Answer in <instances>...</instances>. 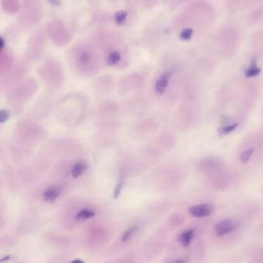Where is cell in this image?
I'll return each mask as SVG.
<instances>
[{
  "label": "cell",
  "mask_w": 263,
  "mask_h": 263,
  "mask_svg": "<svg viewBox=\"0 0 263 263\" xmlns=\"http://www.w3.org/2000/svg\"><path fill=\"white\" fill-rule=\"evenodd\" d=\"M216 19L213 7L207 1L199 0L189 4L174 17V29L181 31L183 29H204L212 25Z\"/></svg>",
  "instance_id": "cell-1"
},
{
  "label": "cell",
  "mask_w": 263,
  "mask_h": 263,
  "mask_svg": "<svg viewBox=\"0 0 263 263\" xmlns=\"http://www.w3.org/2000/svg\"><path fill=\"white\" fill-rule=\"evenodd\" d=\"M43 16L42 0H22V9L17 22L23 29H32L41 22Z\"/></svg>",
  "instance_id": "cell-2"
},
{
  "label": "cell",
  "mask_w": 263,
  "mask_h": 263,
  "mask_svg": "<svg viewBox=\"0 0 263 263\" xmlns=\"http://www.w3.org/2000/svg\"><path fill=\"white\" fill-rule=\"evenodd\" d=\"M47 38L45 29H37L31 33L25 51V56L28 61L36 62L41 58L46 50Z\"/></svg>",
  "instance_id": "cell-3"
},
{
  "label": "cell",
  "mask_w": 263,
  "mask_h": 263,
  "mask_svg": "<svg viewBox=\"0 0 263 263\" xmlns=\"http://www.w3.org/2000/svg\"><path fill=\"white\" fill-rule=\"evenodd\" d=\"M46 36L55 46H63L71 41V32L66 22L60 19H54L47 24Z\"/></svg>",
  "instance_id": "cell-4"
},
{
  "label": "cell",
  "mask_w": 263,
  "mask_h": 263,
  "mask_svg": "<svg viewBox=\"0 0 263 263\" xmlns=\"http://www.w3.org/2000/svg\"><path fill=\"white\" fill-rule=\"evenodd\" d=\"M72 55L78 66L86 67L95 60V54L94 48L88 42H79L73 46Z\"/></svg>",
  "instance_id": "cell-5"
},
{
  "label": "cell",
  "mask_w": 263,
  "mask_h": 263,
  "mask_svg": "<svg viewBox=\"0 0 263 263\" xmlns=\"http://www.w3.org/2000/svg\"><path fill=\"white\" fill-rule=\"evenodd\" d=\"M35 82H33V79H29L28 80L22 82L19 85H17V87L11 92L10 102L23 103L27 102L28 99H31L33 96V94L35 92Z\"/></svg>",
  "instance_id": "cell-6"
},
{
  "label": "cell",
  "mask_w": 263,
  "mask_h": 263,
  "mask_svg": "<svg viewBox=\"0 0 263 263\" xmlns=\"http://www.w3.org/2000/svg\"><path fill=\"white\" fill-rule=\"evenodd\" d=\"M14 62V53L7 46L6 39L0 36V76L10 71Z\"/></svg>",
  "instance_id": "cell-7"
},
{
  "label": "cell",
  "mask_w": 263,
  "mask_h": 263,
  "mask_svg": "<svg viewBox=\"0 0 263 263\" xmlns=\"http://www.w3.org/2000/svg\"><path fill=\"white\" fill-rule=\"evenodd\" d=\"M239 227V223L234 219H223L219 222L215 226L216 236H223L235 232Z\"/></svg>",
  "instance_id": "cell-8"
},
{
  "label": "cell",
  "mask_w": 263,
  "mask_h": 263,
  "mask_svg": "<svg viewBox=\"0 0 263 263\" xmlns=\"http://www.w3.org/2000/svg\"><path fill=\"white\" fill-rule=\"evenodd\" d=\"M215 210V206L211 203H205L190 207L188 209L191 216L195 218H205L210 216Z\"/></svg>",
  "instance_id": "cell-9"
},
{
  "label": "cell",
  "mask_w": 263,
  "mask_h": 263,
  "mask_svg": "<svg viewBox=\"0 0 263 263\" xmlns=\"http://www.w3.org/2000/svg\"><path fill=\"white\" fill-rule=\"evenodd\" d=\"M0 6L7 14H19L22 9V0H0Z\"/></svg>",
  "instance_id": "cell-10"
},
{
  "label": "cell",
  "mask_w": 263,
  "mask_h": 263,
  "mask_svg": "<svg viewBox=\"0 0 263 263\" xmlns=\"http://www.w3.org/2000/svg\"><path fill=\"white\" fill-rule=\"evenodd\" d=\"M171 77H172V73L169 71L163 72L161 74L159 79L155 82V86H154L155 92L158 95H163L166 92L167 87H168L169 83Z\"/></svg>",
  "instance_id": "cell-11"
},
{
  "label": "cell",
  "mask_w": 263,
  "mask_h": 263,
  "mask_svg": "<svg viewBox=\"0 0 263 263\" xmlns=\"http://www.w3.org/2000/svg\"><path fill=\"white\" fill-rule=\"evenodd\" d=\"M63 187L62 186H51L47 187L42 192V199L44 201L48 203H53L56 200L61 193H62Z\"/></svg>",
  "instance_id": "cell-12"
},
{
  "label": "cell",
  "mask_w": 263,
  "mask_h": 263,
  "mask_svg": "<svg viewBox=\"0 0 263 263\" xmlns=\"http://www.w3.org/2000/svg\"><path fill=\"white\" fill-rule=\"evenodd\" d=\"M135 11H132L130 9L127 10H120L115 13L114 16V19L117 25L122 26H126L130 23V21L132 20Z\"/></svg>",
  "instance_id": "cell-13"
},
{
  "label": "cell",
  "mask_w": 263,
  "mask_h": 263,
  "mask_svg": "<svg viewBox=\"0 0 263 263\" xmlns=\"http://www.w3.org/2000/svg\"><path fill=\"white\" fill-rule=\"evenodd\" d=\"M88 169V165L85 162L79 161L73 165L71 169V175L74 179L80 177L85 173Z\"/></svg>",
  "instance_id": "cell-14"
},
{
  "label": "cell",
  "mask_w": 263,
  "mask_h": 263,
  "mask_svg": "<svg viewBox=\"0 0 263 263\" xmlns=\"http://www.w3.org/2000/svg\"><path fill=\"white\" fill-rule=\"evenodd\" d=\"M194 236H195V229L193 228H190L188 230L184 231L179 236V240L180 244L185 248L189 246L190 244L192 243V240H193Z\"/></svg>",
  "instance_id": "cell-15"
},
{
  "label": "cell",
  "mask_w": 263,
  "mask_h": 263,
  "mask_svg": "<svg viewBox=\"0 0 263 263\" xmlns=\"http://www.w3.org/2000/svg\"><path fill=\"white\" fill-rule=\"evenodd\" d=\"M248 21L252 24H256L263 20V6L256 8L248 15Z\"/></svg>",
  "instance_id": "cell-16"
},
{
  "label": "cell",
  "mask_w": 263,
  "mask_h": 263,
  "mask_svg": "<svg viewBox=\"0 0 263 263\" xmlns=\"http://www.w3.org/2000/svg\"><path fill=\"white\" fill-rule=\"evenodd\" d=\"M122 53L121 52H113V53H109L106 55V62L109 66H115L119 64V62L122 60Z\"/></svg>",
  "instance_id": "cell-17"
},
{
  "label": "cell",
  "mask_w": 263,
  "mask_h": 263,
  "mask_svg": "<svg viewBox=\"0 0 263 263\" xmlns=\"http://www.w3.org/2000/svg\"><path fill=\"white\" fill-rule=\"evenodd\" d=\"M262 70L256 65V59H252L250 66L245 70V76L247 78L258 76L261 73Z\"/></svg>",
  "instance_id": "cell-18"
},
{
  "label": "cell",
  "mask_w": 263,
  "mask_h": 263,
  "mask_svg": "<svg viewBox=\"0 0 263 263\" xmlns=\"http://www.w3.org/2000/svg\"><path fill=\"white\" fill-rule=\"evenodd\" d=\"M95 212L94 211L88 209V208H83V209L79 211L78 213L75 215V219L78 221H84V220L95 217Z\"/></svg>",
  "instance_id": "cell-19"
},
{
  "label": "cell",
  "mask_w": 263,
  "mask_h": 263,
  "mask_svg": "<svg viewBox=\"0 0 263 263\" xmlns=\"http://www.w3.org/2000/svg\"><path fill=\"white\" fill-rule=\"evenodd\" d=\"M137 225H132V226L130 227V228L123 233V237H122V242L123 243H126L133 236L134 234L137 231Z\"/></svg>",
  "instance_id": "cell-20"
},
{
  "label": "cell",
  "mask_w": 263,
  "mask_h": 263,
  "mask_svg": "<svg viewBox=\"0 0 263 263\" xmlns=\"http://www.w3.org/2000/svg\"><path fill=\"white\" fill-rule=\"evenodd\" d=\"M239 126V123H234V124L228 125V126H223L219 130V133L221 135H225L226 134L230 133L232 131L236 130Z\"/></svg>",
  "instance_id": "cell-21"
},
{
  "label": "cell",
  "mask_w": 263,
  "mask_h": 263,
  "mask_svg": "<svg viewBox=\"0 0 263 263\" xmlns=\"http://www.w3.org/2000/svg\"><path fill=\"white\" fill-rule=\"evenodd\" d=\"M253 153H254V149L251 148L245 150L240 155V161L243 163H248Z\"/></svg>",
  "instance_id": "cell-22"
},
{
  "label": "cell",
  "mask_w": 263,
  "mask_h": 263,
  "mask_svg": "<svg viewBox=\"0 0 263 263\" xmlns=\"http://www.w3.org/2000/svg\"><path fill=\"white\" fill-rule=\"evenodd\" d=\"M159 0H142V6L146 10L152 9L154 6L157 5Z\"/></svg>",
  "instance_id": "cell-23"
},
{
  "label": "cell",
  "mask_w": 263,
  "mask_h": 263,
  "mask_svg": "<svg viewBox=\"0 0 263 263\" xmlns=\"http://www.w3.org/2000/svg\"><path fill=\"white\" fill-rule=\"evenodd\" d=\"M125 179H121L118 183H117L116 187H115V189H114L113 198L114 199H117L120 195L122 189H123V187H124Z\"/></svg>",
  "instance_id": "cell-24"
},
{
  "label": "cell",
  "mask_w": 263,
  "mask_h": 263,
  "mask_svg": "<svg viewBox=\"0 0 263 263\" xmlns=\"http://www.w3.org/2000/svg\"><path fill=\"white\" fill-rule=\"evenodd\" d=\"M11 116L10 112L8 110H0V123H4L9 120Z\"/></svg>",
  "instance_id": "cell-25"
},
{
  "label": "cell",
  "mask_w": 263,
  "mask_h": 263,
  "mask_svg": "<svg viewBox=\"0 0 263 263\" xmlns=\"http://www.w3.org/2000/svg\"><path fill=\"white\" fill-rule=\"evenodd\" d=\"M192 1V0H171L170 2V6L172 9H176L179 6H182L183 4Z\"/></svg>",
  "instance_id": "cell-26"
},
{
  "label": "cell",
  "mask_w": 263,
  "mask_h": 263,
  "mask_svg": "<svg viewBox=\"0 0 263 263\" xmlns=\"http://www.w3.org/2000/svg\"><path fill=\"white\" fill-rule=\"evenodd\" d=\"M135 2H136V0H126L127 9H130V10H132V11H135L134 8H135Z\"/></svg>",
  "instance_id": "cell-27"
},
{
  "label": "cell",
  "mask_w": 263,
  "mask_h": 263,
  "mask_svg": "<svg viewBox=\"0 0 263 263\" xmlns=\"http://www.w3.org/2000/svg\"><path fill=\"white\" fill-rule=\"evenodd\" d=\"M48 2L50 4L53 5V6H60L61 1L60 0H47Z\"/></svg>",
  "instance_id": "cell-28"
},
{
  "label": "cell",
  "mask_w": 263,
  "mask_h": 263,
  "mask_svg": "<svg viewBox=\"0 0 263 263\" xmlns=\"http://www.w3.org/2000/svg\"><path fill=\"white\" fill-rule=\"evenodd\" d=\"M89 2L91 4L92 6H99V4L102 2V0H89Z\"/></svg>",
  "instance_id": "cell-29"
},
{
  "label": "cell",
  "mask_w": 263,
  "mask_h": 263,
  "mask_svg": "<svg viewBox=\"0 0 263 263\" xmlns=\"http://www.w3.org/2000/svg\"><path fill=\"white\" fill-rule=\"evenodd\" d=\"M85 263L84 262L82 261V260H73V261H72L71 263Z\"/></svg>",
  "instance_id": "cell-30"
},
{
  "label": "cell",
  "mask_w": 263,
  "mask_h": 263,
  "mask_svg": "<svg viewBox=\"0 0 263 263\" xmlns=\"http://www.w3.org/2000/svg\"><path fill=\"white\" fill-rule=\"evenodd\" d=\"M175 263H184V262L182 261V260H178V261L175 262Z\"/></svg>",
  "instance_id": "cell-31"
}]
</instances>
